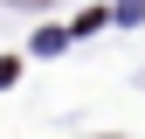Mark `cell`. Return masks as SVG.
Instances as JSON below:
<instances>
[{
    "label": "cell",
    "instance_id": "1",
    "mask_svg": "<svg viewBox=\"0 0 145 139\" xmlns=\"http://www.w3.org/2000/svg\"><path fill=\"white\" fill-rule=\"evenodd\" d=\"M14 77H21V63H14V56H0V83H14Z\"/></svg>",
    "mask_w": 145,
    "mask_h": 139
},
{
    "label": "cell",
    "instance_id": "2",
    "mask_svg": "<svg viewBox=\"0 0 145 139\" xmlns=\"http://www.w3.org/2000/svg\"><path fill=\"white\" fill-rule=\"evenodd\" d=\"M7 7H48V0H7Z\"/></svg>",
    "mask_w": 145,
    "mask_h": 139
}]
</instances>
